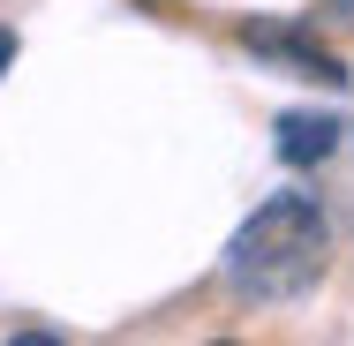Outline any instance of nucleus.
<instances>
[{"label": "nucleus", "mask_w": 354, "mask_h": 346, "mask_svg": "<svg viewBox=\"0 0 354 346\" xmlns=\"http://www.w3.org/2000/svg\"><path fill=\"white\" fill-rule=\"evenodd\" d=\"M8 346H61V339H53V331H15Z\"/></svg>", "instance_id": "5"}, {"label": "nucleus", "mask_w": 354, "mask_h": 346, "mask_svg": "<svg viewBox=\"0 0 354 346\" xmlns=\"http://www.w3.org/2000/svg\"><path fill=\"white\" fill-rule=\"evenodd\" d=\"M279 158L286 166H317V158H332L339 151V121L332 113H309V106H294V113H279Z\"/></svg>", "instance_id": "3"}, {"label": "nucleus", "mask_w": 354, "mask_h": 346, "mask_svg": "<svg viewBox=\"0 0 354 346\" xmlns=\"http://www.w3.org/2000/svg\"><path fill=\"white\" fill-rule=\"evenodd\" d=\"M241 46L257 53V61H272V68L301 75V83H324V90H347V61L317 38V30H301V23H264V15H249L241 23Z\"/></svg>", "instance_id": "2"}, {"label": "nucleus", "mask_w": 354, "mask_h": 346, "mask_svg": "<svg viewBox=\"0 0 354 346\" xmlns=\"http://www.w3.org/2000/svg\"><path fill=\"white\" fill-rule=\"evenodd\" d=\"M324 264H332V226H324V204L301 189L257 204L226 241V286L241 301H294L324 278Z\"/></svg>", "instance_id": "1"}, {"label": "nucleus", "mask_w": 354, "mask_h": 346, "mask_svg": "<svg viewBox=\"0 0 354 346\" xmlns=\"http://www.w3.org/2000/svg\"><path fill=\"white\" fill-rule=\"evenodd\" d=\"M212 346H241V339H212Z\"/></svg>", "instance_id": "6"}, {"label": "nucleus", "mask_w": 354, "mask_h": 346, "mask_svg": "<svg viewBox=\"0 0 354 346\" xmlns=\"http://www.w3.org/2000/svg\"><path fill=\"white\" fill-rule=\"evenodd\" d=\"M15 68V30H8V23H0V75Z\"/></svg>", "instance_id": "4"}]
</instances>
